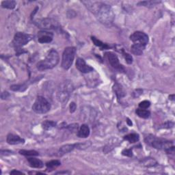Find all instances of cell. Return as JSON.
Returning a JSON list of instances; mask_svg holds the SVG:
<instances>
[{
	"label": "cell",
	"mask_w": 175,
	"mask_h": 175,
	"mask_svg": "<svg viewBox=\"0 0 175 175\" xmlns=\"http://www.w3.org/2000/svg\"><path fill=\"white\" fill-rule=\"evenodd\" d=\"M86 7L94 13L102 24L107 27H110L114 20V11L110 5L101 2H83Z\"/></svg>",
	"instance_id": "obj_1"
},
{
	"label": "cell",
	"mask_w": 175,
	"mask_h": 175,
	"mask_svg": "<svg viewBox=\"0 0 175 175\" xmlns=\"http://www.w3.org/2000/svg\"><path fill=\"white\" fill-rule=\"evenodd\" d=\"M145 142L154 149L158 150H164L167 153H174V147L173 146V142L164 138L157 137L152 134L148 135L144 138Z\"/></svg>",
	"instance_id": "obj_2"
},
{
	"label": "cell",
	"mask_w": 175,
	"mask_h": 175,
	"mask_svg": "<svg viewBox=\"0 0 175 175\" xmlns=\"http://www.w3.org/2000/svg\"><path fill=\"white\" fill-rule=\"evenodd\" d=\"M59 54L55 49H51L44 60L38 62L37 67L39 71H45L52 69L59 63Z\"/></svg>",
	"instance_id": "obj_3"
},
{
	"label": "cell",
	"mask_w": 175,
	"mask_h": 175,
	"mask_svg": "<svg viewBox=\"0 0 175 175\" xmlns=\"http://www.w3.org/2000/svg\"><path fill=\"white\" fill-rule=\"evenodd\" d=\"M73 90V84L69 81H66L60 84L58 92H57V98L58 101L62 104H65L68 101L69 97Z\"/></svg>",
	"instance_id": "obj_4"
},
{
	"label": "cell",
	"mask_w": 175,
	"mask_h": 175,
	"mask_svg": "<svg viewBox=\"0 0 175 175\" xmlns=\"http://www.w3.org/2000/svg\"><path fill=\"white\" fill-rule=\"evenodd\" d=\"M76 49L73 47H68L64 49L62 53V67L64 70H68L73 64L75 59Z\"/></svg>",
	"instance_id": "obj_5"
},
{
	"label": "cell",
	"mask_w": 175,
	"mask_h": 175,
	"mask_svg": "<svg viewBox=\"0 0 175 175\" xmlns=\"http://www.w3.org/2000/svg\"><path fill=\"white\" fill-rule=\"evenodd\" d=\"M51 109V104L43 96H38L32 105L33 111L37 114H46Z\"/></svg>",
	"instance_id": "obj_6"
},
{
	"label": "cell",
	"mask_w": 175,
	"mask_h": 175,
	"mask_svg": "<svg viewBox=\"0 0 175 175\" xmlns=\"http://www.w3.org/2000/svg\"><path fill=\"white\" fill-rule=\"evenodd\" d=\"M32 38L33 37L32 35L25 34L23 32H17L14 36L12 44L15 48V49L17 51H20L21 53V47L28 44L30 41L32 40Z\"/></svg>",
	"instance_id": "obj_7"
},
{
	"label": "cell",
	"mask_w": 175,
	"mask_h": 175,
	"mask_svg": "<svg viewBox=\"0 0 175 175\" xmlns=\"http://www.w3.org/2000/svg\"><path fill=\"white\" fill-rule=\"evenodd\" d=\"M34 24L39 28L43 29H58L60 25L56 21L50 18H45V19H37L34 21Z\"/></svg>",
	"instance_id": "obj_8"
},
{
	"label": "cell",
	"mask_w": 175,
	"mask_h": 175,
	"mask_svg": "<svg viewBox=\"0 0 175 175\" xmlns=\"http://www.w3.org/2000/svg\"><path fill=\"white\" fill-rule=\"evenodd\" d=\"M105 57L107 60L111 67L121 73H125V68L120 64L119 60L115 53L111 52V51H107L105 53Z\"/></svg>",
	"instance_id": "obj_9"
},
{
	"label": "cell",
	"mask_w": 175,
	"mask_h": 175,
	"mask_svg": "<svg viewBox=\"0 0 175 175\" xmlns=\"http://www.w3.org/2000/svg\"><path fill=\"white\" fill-rule=\"evenodd\" d=\"M130 40L134 43V44H139L146 47L149 43V37L145 33L142 32L137 31L130 36Z\"/></svg>",
	"instance_id": "obj_10"
},
{
	"label": "cell",
	"mask_w": 175,
	"mask_h": 175,
	"mask_svg": "<svg viewBox=\"0 0 175 175\" xmlns=\"http://www.w3.org/2000/svg\"><path fill=\"white\" fill-rule=\"evenodd\" d=\"M75 65H76L77 69H78L82 73H89L94 71V68L86 64L85 60L81 58H78L77 59Z\"/></svg>",
	"instance_id": "obj_11"
},
{
	"label": "cell",
	"mask_w": 175,
	"mask_h": 175,
	"mask_svg": "<svg viewBox=\"0 0 175 175\" xmlns=\"http://www.w3.org/2000/svg\"><path fill=\"white\" fill-rule=\"evenodd\" d=\"M53 34L51 32L47 31H41L38 32V41L40 43H49L53 41Z\"/></svg>",
	"instance_id": "obj_12"
},
{
	"label": "cell",
	"mask_w": 175,
	"mask_h": 175,
	"mask_svg": "<svg viewBox=\"0 0 175 175\" xmlns=\"http://www.w3.org/2000/svg\"><path fill=\"white\" fill-rule=\"evenodd\" d=\"M6 142L8 144H11V145H15V144H23L25 142V140L19 137V135L10 134L7 135Z\"/></svg>",
	"instance_id": "obj_13"
},
{
	"label": "cell",
	"mask_w": 175,
	"mask_h": 175,
	"mask_svg": "<svg viewBox=\"0 0 175 175\" xmlns=\"http://www.w3.org/2000/svg\"><path fill=\"white\" fill-rule=\"evenodd\" d=\"M90 128L87 125L84 124L80 126V128L77 132V136L81 138H86L89 136L90 135Z\"/></svg>",
	"instance_id": "obj_14"
},
{
	"label": "cell",
	"mask_w": 175,
	"mask_h": 175,
	"mask_svg": "<svg viewBox=\"0 0 175 175\" xmlns=\"http://www.w3.org/2000/svg\"><path fill=\"white\" fill-rule=\"evenodd\" d=\"M113 90H114V92H115V94L119 100L124 97L126 95V93L125 92L124 89H123V88L121 86V85H120V84L118 83H116L115 84H114L113 86Z\"/></svg>",
	"instance_id": "obj_15"
},
{
	"label": "cell",
	"mask_w": 175,
	"mask_h": 175,
	"mask_svg": "<svg viewBox=\"0 0 175 175\" xmlns=\"http://www.w3.org/2000/svg\"><path fill=\"white\" fill-rule=\"evenodd\" d=\"M28 161L32 168H42L44 166V164L41 160L37 158H28Z\"/></svg>",
	"instance_id": "obj_16"
},
{
	"label": "cell",
	"mask_w": 175,
	"mask_h": 175,
	"mask_svg": "<svg viewBox=\"0 0 175 175\" xmlns=\"http://www.w3.org/2000/svg\"><path fill=\"white\" fill-rule=\"evenodd\" d=\"M145 47L143 45L139 44H133L131 47V51L133 54L136 56H141L143 53L144 50L145 49Z\"/></svg>",
	"instance_id": "obj_17"
},
{
	"label": "cell",
	"mask_w": 175,
	"mask_h": 175,
	"mask_svg": "<svg viewBox=\"0 0 175 175\" xmlns=\"http://www.w3.org/2000/svg\"><path fill=\"white\" fill-rule=\"evenodd\" d=\"M135 113H136V114L139 117L144 119H149L150 116V111L146 109H141V108H138L136 111H135Z\"/></svg>",
	"instance_id": "obj_18"
},
{
	"label": "cell",
	"mask_w": 175,
	"mask_h": 175,
	"mask_svg": "<svg viewBox=\"0 0 175 175\" xmlns=\"http://www.w3.org/2000/svg\"><path fill=\"white\" fill-rule=\"evenodd\" d=\"M91 39L93 42V43H94L96 46L100 47L101 50L108 49L110 48L109 45H107V44H105V43H103L102 41H101L100 40H99V39L95 38V37H92Z\"/></svg>",
	"instance_id": "obj_19"
},
{
	"label": "cell",
	"mask_w": 175,
	"mask_h": 175,
	"mask_svg": "<svg viewBox=\"0 0 175 175\" xmlns=\"http://www.w3.org/2000/svg\"><path fill=\"white\" fill-rule=\"evenodd\" d=\"M124 140L129 142L130 143H135L140 140V136L137 134H130L125 135Z\"/></svg>",
	"instance_id": "obj_20"
},
{
	"label": "cell",
	"mask_w": 175,
	"mask_h": 175,
	"mask_svg": "<svg viewBox=\"0 0 175 175\" xmlns=\"http://www.w3.org/2000/svg\"><path fill=\"white\" fill-rule=\"evenodd\" d=\"M16 6V2L13 0H8V1H3L2 2V7L4 8L10 9L13 10Z\"/></svg>",
	"instance_id": "obj_21"
},
{
	"label": "cell",
	"mask_w": 175,
	"mask_h": 175,
	"mask_svg": "<svg viewBox=\"0 0 175 175\" xmlns=\"http://www.w3.org/2000/svg\"><path fill=\"white\" fill-rule=\"evenodd\" d=\"M56 126V122L53 120H45L42 123V127L45 130H49V129L55 127Z\"/></svg>",
	"instance_id": "obj_22"
},
{
	"label": "cell",
	"mask_w": 175,
	"mask_h": 175,
	"mask_svg": "<svg viewBox=\"0 0 175 175\" xmlns=\"http://www.w3.org/2000/svg\"><path fill=\"white\" fill-rule=\"evenodd\" d=\"M60 165H61V162L59 160H52L47 162L46 164V166L48 170H52L54 168L60 166Z\"/></svg>",
	"instance_id": "obj_23"
},
{
	"label": "cell",
	"mask_w": 175,
	"mask_h": 175,
	"mask_svg": "<svg viewBox=\"0 0 175 175\" xmlns=\"http://www.w3.org/2000/svg\"><path fill=\"white\" fill-rule=\"evenodd\" d=\"M19 153L21 155L29 157V156H38L39 155V153L36 151L34 150H19Z\"/></svg>",
	"instance_id": "obj_24"
},
{
	"label": "cell",
	"mask_w": 175,
	"mask_h": 175,
	"mask_svg": "<svg viewBox=\"0 0 175 175\" xmlns=\"http://www.w3.org/2000/svg\"><path fill=\"white\" fill-rule=\"evenodd\" d=\"M142 162L144 165L147 167H152L157 165V161L152 158H146L143 161H142Z\"/></svg>",
	"instance_id": "obj_25"
},
{
	"label": "cell",
	"mask_w": 175,
	"mask_h": 175,
	"mask_svg": "<svg viewBox=\"0 0 175 175\" xmlns=\"http://www.w3.org/2000/svg\"><path fill=\"white\" fill-rule=\"evenodd\" d=\"M150 105V102L149 101H143L140 103L139 104V108L141 109H147L149 108Z\"/></svg>",
	"instance_id": "obj_26"
},
{
	"label": "cell",
	"mask_w": 175,
	"mask_h": 175,
	"mask_svg": "<svg viewBox=\"0 0 175 175\" xmlns=\"http://www.w3.org/2000/svg\"><path fill=\"white\" fill-rule=\"evenodd\" d=\"M122 54H123V56H124V57H125V59L126 60V63H127V64H132L133 58H132V56L130 55V54L126 53V52H125V51H122Z\"/></svg>",
	"instance_id": "obj_27"
},
{
	"label": "cell",
	"mask_w": 175,
	"mask_h": 175,
	"mask_svg": "<svg viewBox=\"0 0 175 175\" xmlns=\"http://www.w3.org/2000/svg\"><path fill=\"white\" fill-rule=\"evenodd\" d=\"M23 88H26V86H25V85H13L10 86V90H13V91H21V90H23Z\"/></svg>",
	"instance_id": "obj_28"
},
{
	"label": "cell",
	"mask_w": 175,
	"mask_h": 175,
	"mask_svg": "<svg viewBox=\"0 0 175 175\" xmlns=\"http://www.w3.org/2000/svg\"><path fill=\"white\" fill-rule=\"evenodd\" d=\"M158 2H140L138 5L143 6H155V4H158Z\"/></svg>",
	"instance_id": "obj_29"
},
{
	"label": "cell",
	"mask_w": 175,
	"mask_h": 175,
	"mask_svg": "<svg viewBox=\"0 0 175 175\" xmlns=\"http://www.w3.org/2000/svg\"><path fill=\"white\" fill-rule=\"evenodd\" d=\"M122 154L124 156H126V157H129V158H131V157L133 156V153H132V149H124L122 150Z\"/></svg>",
	"instance_id": "obj_30"
},
{
	"label": "cell",
	"mask_w": 175,
	"mask_h": 175,
	"mask_svg": "<svg viewBox=\"0 0 175 175\" xmlns=\"http://www.w3.org/2000/svg\"><path fill=\"white\" fill-rule=\"evenodd\" d=\"M77 108V105L74 102H72L70 104V106H69V109H70V112L73 113Z\"/></svg>",
	"instance_id": "obj_31"
},
{
	"label": "cell",
	"mask_w": 175,
	"mask_h": 175,
	"mask_svg": "<svg viewBox=\"0 0 175 175\" xmlns=\"http://www.w3.org/2000/svg\"><path fill=\"white\" fill-rule=\"evenodd\" d=\"M68 129L71 131H73L75 130H77L78 129V125L77 124H72L68 126Z\"/></svg>",
	"instance_id": "obj_32"
},
{
	"label": "cell",
	"mask_w": 175,
	"mask_h": 175,
	"mask_svg": "<svg viewBox=\"0 0 175 175\" xmlns=\"http://www.w3.org/2000/svg\"><path fill=\"white\" fill-rule=\"evenodd\" d=\"M174 125V123L173 122H167L164 125V128H170V127H173Z\"/></svg>",
	"instance_id": "obj_33"
},
{
	"label": "cell",
	"mask_w": 175,
	"mask_h": 175,
	"mask_svg": "<svg viewBox=\"0 0 175 175\" xmlns=\"http://www.w3.org/2000/svg\"><path fill=\"white\" fill-rule=\"evenodd\" d=\"M10 174H24L22 172H20V171H18L17 170H13V171L10 172Z\"/></svg>",
	"instance_id": "obj_34"
},
{
	"label": "cell",
	"mask_w": 175,
	"mask_h": 175,
	"mask_svg": "<svg viewBox=\"0 0 175 175\" xmlns=\"http://www.w3.org/2000/svg\"><path fill=\"white\" fill-rule=\"evenodd\" d=\"M126 122H127V125L130 126H132L133 125V123L131 122V120L129 119H126Z\"/></svg>",
	"instance_id": "obj_35"
},
{
	"label": "cell",
	"mask_w": 175,
	"mask_h": 175,
	"mask_svg": "<svg viewBox=\"0 0 175 175\" xmlns=\"http://www.w3.org/2000/svg\"><path fill=\"white\" fill-rule=\"evenodd\" d=\"M174 95H170V96H169V99H170V100H174Z\"/></svg>",
	"instance_id": "obj_36"
}]
</instances>
